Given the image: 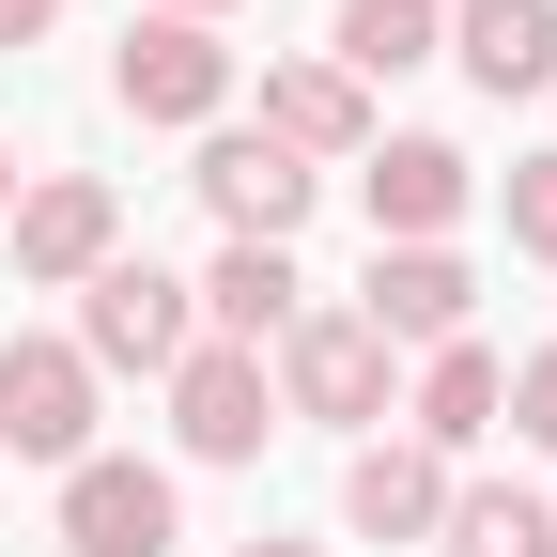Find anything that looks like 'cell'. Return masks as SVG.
<instances>
[{
	"label": "cell",
	"instance_id": "cell-1",
	"mask_svg": "<svg viewBox=\"0 0 557 557\" xmlns=\"http://www.w3.org/2000/svg\"><path fill=\"white\" fill-rule=\"evenodd\" d=\"M186 341H201V310H186L171 263L109 248V263L78 278V357H94V372H186Z\"/></svg>",
	"mask_w": 557,
	"mask_h": 557
},
{
	"label": "cell",
	"instance_id": "cell-2",
	"mask_svg": "<svg viewBox=\"0 0 557 557\" xmlns=\"http://www.w3.org/2000/svg\"><path fill=\"white\" fill-rule=\"evenodd\" d=\"M0 449L16 465H94V357L47 325H0Z\"/></svg>",
	"mask_w": 557,
	"mask_h": 557
},
{
	"label": "cell",
	"instance_id": "cell-3",
	"mask_svg": "<svg viewBox=\"0 0 557 557\" xmlns=\"http://www.w3.org/2000/svg\"><path fill=\"white\" fill-rule=\"evenodd\" d=\"M278 403H295V418H341V434L387 418V341L357 310H295V325H278Z\"/></svg>",
	"mask_w": 557,
	"mask_h": 557
},
{
	"label": "cell",
	"instance_id": "cell-4",
	"mask_svg": "<svg viewBox=\"0 0 557 557\" xmlns=\"http://www.w3.org/2000/svg\"><path fill=\"white\" fill-rule=\"evenodd\" d=\"M109 94H124L139 124H218V94H233V47L201 32V16H139V32H124V62H109Z\"/></svg>",
	"mask_w": 557,
	"mask_h": 557
},
{
	"label": "cell",
	"instance_id": "cell-5",
	"mask_svg": "<svg viewBox=\"0 0 557 557\" xmlns=\"http://www.w3.org/2000/svg\"><path fill=\"white\" fill-rule=\"evenodd\" d=\"M171 434H186L201 465H248V449L278 434V387H263L248 341H186V372H171Z\"/></svg>",
	"mask_w": 557,
	"mask_h": 557
},
{
	"label": "cell",
	"instance_id": "cell-6",
	"mask_svg": "<svg viewBox=\"0 0 557 557\" xmlns=\"http://www.w3.org/2000/svg\"><path fill=\"white\" fill-rule=\"evenodd\" d=\"M171 480L156 465H124V449H94V465H62V557H171Z\"/></svg>",
	"mask_w": 557,
	"mask_h": 557
},
{
	"label": "cell",
	"instance_id": "cell-7",
	"mask_svg": "<svg viewBox=\"0 0 557 557\" xmlns=\"http://www.w3.org/2000/svg\"><path fill=\"white\" fill-rule=\"evenodd\" d=\"M310 156H278V139L248 124V139H218V156H201V201H218V233L233 248H295V218H310Z\"/></svg>",
	"mask_w": 557,
	"mask_h": 557
},
{
	"label": "cell",
	"instance_id": "cell-8",
	"mask_svg": "<svg viewBox=\"0 0 557 557\" xmlns=\"http://www.w3.org/2000/svg\"><path fill=\"white\" fill-rule=\"evenodd\" d=\"M109 248H124V201H109L94 171H47V186H16V278H62V295H78Z\"/></svg>",
	"mask_w": 557,
	"mask_h": 557
},
{
	"label": "cell",
	"instance_id": "cell-9",
	"mask_svg": "<svg viewBox=\"0 0 557 557\" xmlns=\"http://www.w3.org/2000/svg\"><path fill=\"white\" fill-rule=\"evenodd\" d=\"M465 201H480V171L449 139H372V248H434Z\"/></svg>",
	"mask_w": 557,
	"mask_h": 557
},
{
	"label": "cell",
	"instance_id": "cell-10",
	"mask_svg": "<svg viewBox=\"0 0 557 557\" xmlns=\"http://www.w3.org/2000/svg\"><path fill=\"white\" fill-rule=\"evenodd\" d=\"M434 511H449V465L418 434H387V449L341 465V527H357V542H434Z\"/></svg>",
	"mask_w": 557,
	"mask_h": 557
},
{
	"label": "cell",
	"instance_id": "cell-11",
	"mask_svg": "<svg viewBox=\"0 0 557 557\" xmlns=\"http://www.w3.org/2000/svg\"><path fill=\"white\" fill-rule=\"evenodd\" d=\"M465 310H480V278L449 248H372V295H357L372 341H465Z\"/></svg>",
	"mask_w": 557,
	"mask_h": 557
},
{
	"label": "cell",
	"instance_id": "cell-12",
	"mask_svg": "<svg viewBox=\"0 0 557 557\" xmlns=\"http://www.w3.org/2000/svg\"><path fill=\"white\" fill-rule=\"evenodd\" d=\"M263 139L278 156H372V94L341 78V62H278L263 78Z\"/></svg>",
	"mask_w": 557,
	"mask_h": 557
},
{
	"label": "cell",
	"instance_id": "cell-13",
	"mask_svg": "<svg viewBox=\"0 0 557 557\" xmlns=\"http://www.w3.org/2000/svg\"><path fill=\"white\" fill-rule=\"evenodd\" d=\"M449 47H465L480 94H542V78H557V0H465Z\"/></svg>",
	"mask_w": 557,
	"mask_h": 557
},
{
	"label": "cell",
	"instance_id": "cell-14",
	"mask_svg": "<svg viewBox=\"0 0 557 557\" xmlns=\"http://www.w3.org/2000/svg\"><path fill=\"white\" fill-rule=\"evenodd\" d=\"M186 295L218 310V341H248V357H263V341L310 310V278H295V248H218V278H186Z\"/></svg>",
	"mask_w": 557,
	"mask_h": 557
},
{
	"label": "cell",
	"instance_id": "cell-15",
	"mask_svg": "<svg viewBox=\"0 0 557 557\" xmlns=\"http://www.w3.org/2000/svg\"><path fill=\"white\" fill-rule=\"evenodd\" d=\"M434 557H557V511L527 496V480H465V496L434 511Z\"/></svg>",
	"mask_w": 557,
	"mask_h": 557
},
{
	"label": "cell",
	"instance_id": "cell-16",
	"mask_svg": "<svg viewBox=\"0 0 557 557\" xmlns=\"http://www.w3.org/2000/svg\"><path fill=\"white\" fill-rule=\"evenodd\" d=\"M496 387H511V372L480 357V341H434V372H418V449H434V465L480 449V434H496Z\"/></svg>",
	"mask_w": 557,
	"mask_h": 557
},
{
	"label": "cell",
	"instance_id": "cell-17",
	"mask_svg": "<svg viewBox=\"0 0 557 557\" xmlns=\"http://www.w3.org/2000/svg\"><path fill=\"white\" fill-rule=\"evenodd\" d=\"M325 62L341 78H403V62H434V0H341V32H325Z\"/></svg>",
	"mask_w": 557,
	"mask_h": 557
},
{
	"label": "cell",
	"instance_id": "cell-18",
	"mask_svg": "<svg viewBox=\"0 0 557 557\" xmlns=\"http://www.w3.org/2000/svg\"><path fill=\"white\" fill-rule=\"evenodd\" d=\"M511 248L557 263V156H511Z\"/></svg>",
	"mask_w": 557,
	"mask_h": 557
},
{
	"label": "cell",
	"instance_id": "cell-19",
	"mask_svg": "<svg viewBox=\"0 0 557 557\" xmlns=\"http://www.w3.org/2000/svg\"><path fill=\"white\" fill-rule=\"evenodd\" d=\"M496 418H511V434H527V449H557V341H542V357H527V372L496 387Z\"/></svg>",
	"mask_w": 557,
	"mask_h": 557
},
{
	"label": "cell",
	"instance_id": "cell-20",
	"mask_svg": "<svg viewBox=\"0 0 557 557\" xmlns=\"http://www.w3.org/2000/svg\"><path fill=\"white\" fill-rule=\"evenodd\" d=\"M62 32V0H0V47H47Z\"/></svg>",
	"mask_w": 557,
	"mask_h": 557
},
{
	"label": "cell",
	"instance_id": "cell-21",
	"mask_svg": "<svg viewBox=\"0 0 557 557\" xmlns=\"http://www.w3.org/2000/svg\"><path fill=\"white\" fill-rule=\"evenodd\" d=\"M156 16H201V32H218V16H233V0H156Z\"/></svg>",
	"mask_w": 557,
	"mask_h": 557
},
{
	"label": "cell",
	"instance_id": "cell-22",
	"mask_svg": "<svg viewBox=\"0 0 557 557\" xmlns=\"http://www.w3.org/2000/svg\"><path fill=\"white\" fill-rule=\"evenodd\" d=\"M248 557H325V542H248Z\"/></svg>",
	"mask_w": 557,
	"mask_h": 557
},
{
	"label": "cell",
	"instance_id": "cell-23",
	"mask_svg": "<svg viewBox=\"0 0 557 557\" xmlns=\"http://www.w3.org/2000/svg\"><path fill=\"white\" fill-rule=\"evenodd\" d=\"M0 218H16V156H0Z\"/></svg>",
	"mask_w": 557,
	"mask_h": 557
}]
</instances>
